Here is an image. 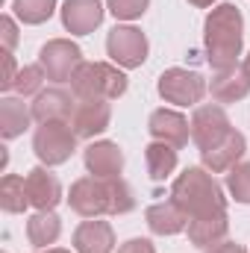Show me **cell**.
Returning <instances> with one entry per match:
<instances>
[{
  "instance_id": "obj_11",
  "label": "cell",
  "mask_w": 250,
  "mask_h": 253,
  "mask_svg": "<svg viewBox=\"0 0 250 253\" xmlns=\"http://www.w3.org/2000/svg\"><path fill=\"white\" fill-rule=\"evenodd\" d=\"M27 197H30V206H36V212H53L56 203L62 200V183L59 177L47 168V165H39L33 168L27 177Z\"/></svg>"
},
{
  "instance_id": "obj_19",
  "label": "cell",
  "mask_w": 250,
  "mask_h": 253,
  "mask_svg": "<svg viewBox=\"0 0 250 253\" xmlns=\"http://www.w3.org/2000/svg\"><path fill=\"white\" fill-rule=\"evenodd\" d=\"M144 218H147L150 233H156V236H177V233L188 230V215L174 200H162V203L147 206Z\"/></svg>"
},
{
  "instance_id": "obj_28",
  "label": "cell",
  "mask_w": 250,
  "mask_h": 253,
  "mask_svg": "<svg viewBox=\"0 0 250 253\" xmlns=\"http://www.w3.org/2000/svg\"><path fill=\"white\" fill-rule=\"evenodd\" d=\"M109 189H112V212L109 215H126L135 209V194L129 189V183L118 177V180H109Z\"/></svg>"
},
{
  "instance_id": "obj_35",
  "label": "cell",
  "mask_w": 250,
  "mask_h": 253,
  "mask_svg": "<svg viewBox=\"0 0 250 253\" xmlns=\"http://www.w3.org/2000/svg\"><path fill=\"white\" fill-rule=\"evenodd\" d=\"M242 68H245V74H248V77H250V53H248V56H245V65H242Z\"/></svg>"
},
{
  "instance_id": "obj_36",
  "label": "cell",
  "mask_w": 250,
  "mask_h": 253,
  "mask_svg": "<svg viewBox=\"0 0 250 253\" xmlns=\"http://www.w3.org/2000/svg\"><path fill=\"white\" fill-rule=\"evenodd\" d=\"M42 253H71V251H62V248H47V251H42Z\"/></svg>"
},
{
  "instance_id": "obj_4",
  "label": "cell",
  "mask_w": 250,
  "mask_h": 253,
  "mask_svg": "<svg viewBox=\"0 0 250 253\" xmlns=\"http://www.w3.org/2000/svg\"><path fill=\"white\" fill-rule=\"evenodd\" d=\"M33 150L39 156L42 165L53 168V165H62L74 156L77 150V132L71 121H47V124H39L33 132Z\"/></svg>"
},
{
  "instance_id": "obj_22",
  "label": "cell",
  "mask_w": 250,
  "mask_h": 253,
  "mask_svg": "<svg viewBox=\"0 0 250 253\" xmlns=\"http://www.w3.org/2000/svg\"><path fill=\"white\" fill-rule=\"evenodd\" d=\"M59 236H62V221L56 212H36L27 221V239L39 251H47L50 245H56Z\"/></svg>"
},
{
  "instance_id": "obj_30",
  "label": "cell",
  "mask_w": 250,
  "mask_h": 253,
  "mask_svg": "<svg viewBox=\"0 0 250 253\" xmlns=\"http://www.w3.org/2000/svg\"><path fill=\"white\" fill-rule=\"evenodd\" d=\"M0 44H3V53H12L18 44V24L9 15L0 18Z\"/></svg>"
},
{
  "instance_id": "obj_14",
  "label": "cell",
  "mask_w": 250,
  "mask_h": 253,
  "mask_svg": "<svg viewBox=\"0 0 250 253\" xmlns=\"http://www.w3.org/2000/svg\"><path fill=\"white\" fill-rule=\"evenodd\" d=\"M77 94L74 91H65L59 85H53V88H42L39 94H36V100H33V118L39 121V124H47V121H71V115H74V109H77V100H74Z\"/></svg>"
},
{
  "instance_id": "obj_15",
  "label": "cell",
  "mask_w": 250,
  "mask_h": 253,
  "mask_svg": "<svg viewBox=\"0 0 250 253\" xmlns=\"http://www.w3.org/2000/svg\"><path fill=\"white\" fill-rule=\"evenodd\" d=\"M62 24L71 36H88L103 24V3L100 0H65L62 3Z\"/></svg>"
},
{
  "instance_id": "obj_12",
  "label": "cell",
  "mask_w": 250,
  "mask_h": 253,
  "mask_svg": "<svg viewBox=\"0 0 250 253\" xmlns=\"http://www.w3.org/2000/svg\"><path fill=\"white\" fill-rule=\"evenodd\" d=\"M109 121H112V106H109V100H100V97L77 100V109L71 115V126H74L77 138H94V135L106 132Z\"/></svg>"
},
{
  "instance_id": "obj_23",
  "label": "cell",
  "mask_w": 250,
  "mask_h": 253,
  "mask_svg": "<svg viewBox=\"0 0 250 253\" xmlns=\"http://www.w3.org/2000/svg\"><path fill=\"white\" fill-rule=\"evenodd\" d=\"M144 159H147V174H150V180L162 183V180H168V177L174 174V168H177V147H171V144H165V141H150V144L144 147Z\"/></svg>"
},
{
  "instance_id": "obj_26",
  "label": "cell",
  "mask_w": 250,
  "mask_h": 253,
  "mask_svg": "<svg viewBox=\"0 0 250 253\" xmlns=\"http://www.w3.org/2000/svg\"><path fill=\"white\" fill-rule=\"evenodd\" d=\"M47 80V74H44V68L42 65H27V68H21L18 71V80H15V91H18V97H30V94H39L42 91V83Z\"/></svg>"
},
{
  "instance_id": "obj_10",
  "label": "cell",
  "mask_w": 250,
  "mask_h": 253,
  "mask_svg": "<svg viewBox=\"0 0 250 253\" xmlns=\"http://www.w3.org/2000/svg\"><path fill=\"white\" fill-rule=\"evenodd\" d=\"M147 132L153 141H165L180 150L191 138V121H186V115H180L177 109H156L147 118Z\"/></svg>"
},
{
  "instance_id": "obj_2",
  "label": "cell",
  "mask_w": 250,
  "mask_h": 253,
  "mask_svg": "<svg viewBox=\"0 0 250 253\" xmlns=\"http://www.w3.org/2000/svg\"><path fill=\"white\" fill-rule=\"evenodd\" d=\"M171 200L186 212L188 221L215 215V212H227L224 189L206 168H186L171 186Z\"/></svg>"
},
{
  "instance_id": "obj_21",
  "label": "cell",
  "mask_w": 250,
  "mask_h": 253,
  "mask_svg": "<svg viewBox=\"0 0 250 253\" xmlns=\"http://www.w3.org/2000/svg\"><path fill=\"white\" fill-rule=\"evenodd\" d=\"M33 121H36L33 109H27L24 97H3L0 100V135L6 141L24 135V129H30Z\"/></svg>"
},
{
  "instance_id": "obj_24",
  "label": "cell",
  "mask_w": 250,
  "mask_h": 253,
  "mask_svg": "<svg viewBox=\"0 0 250 253\" xmlns=\"http://www.w3.org/2000/svg\"><path fill=\"white\" fill-rule=\"evenodd\" d=\"M0 206L9 215H18V212H24L30 206L24 177H18V174H6L3 177V183H0Z\"/></svg>"
},
{
  "instance_id": "obj_25",
  "label": "cell",
  "mask_w": 250,
  "mask_h": 253,
  "mask_svg": "<svg viewBox=\"0 0 250 253\" xmlns=\"http://www.w3.org/2000/svg\"><path fill=\"white\" fill-rule=\"evenodd\" d=\"M12 9H15L18 21L36 27V24H44L56 12V0H12Z\"/></svg>"
},
{
  "instance_id": "obj_17",
  "label": "cell",
  "mask_w": 250,
  "mask_h": 253,
  "mask_svg": "<svg viewBox=\"0 0 250 253\" xmlns=\"http://www.w3.org/2000/svg\"><path fill=\"white\" fill-rule=\"evenodd\" d=\"M74 251L77 253H115V233L109 221L85 218L74 230Z\"/></svg>"
},
{
  "instance_id": "obj_33",
  "label": "cell",
  "mask_w": 250,
  "mask_h": 253,
  "mask_svg": "<svg viewBox=\"0 0 250 253\" xmlns=\"http://www.w3.org/2000/svg\"><path fill=\"white\" fill-rule=\"evenodd\" d=\"M206 253H248L242 245H236V242H221L218 248H209Z\"/></svg>"
},
{
  "instance_id": "obj_27",
  "label": "cell",
  "mask_w": 250,
  "mask_h": 253,
  "mask_svg": "<svg viewBox=\"0 0 250 253\" xmlns=\"http://www.w3.org/2000/svg\"><path fill=\"white\" fill-rule=\"evenodd\" d=\"M227 189L236 197V203H250V162H239L227 174Z\"/></svg>"
},
{
  "instance_id": "obj_29",
  "label": "cell",
  "mask_w": 250,
  "mask_h": 253,
  "mask_svg": "<svg viewBox=\"0 0 250 253\" xmlns=\"http://www.w3.org/2000/svg\"><path fill=\"white\" fill-rule=\"evenodd\" d=\"M106 6L118 21H135L147 12L150 0H106Z\"/></svg>"
},
{
  "instance_id": "obj_8",
  "label": "cell",
  "mask_w": 250,
  "mask_h": 253,
  "mask_svg": "<svg viewBox=\"0 0 250 253\" xmlns=\"http://www.w3.org/2000/svg\"><path fill=\"white\" fill-rule=\"evenodd\" d=\"M39 65L44 68L47 80H53V83H71L74 71L83 65V50L71 39H50L39 50Z\"/></svg>"
},
{
  "instance_id": "obj_1",
  "label": "cell",
  "mask_w": 250,
  "mask_h": 253,
  "mask_svg": "<svg viewBox=\"0 0 250 253\" xmlns=\"http://www.w3.org/2000/svg\"><path fill=\"white\" fill-rule=\"evenodd\" d=\"M203 47H206V62L212 65V71L236 68L242 47H245V18L239 6L221 3L206 15Z\"/></svg>"
},
{
  "instance_id": "obj_32",
  "label": "cell",
  "mask_w": 250,
  "mask_h": 253,
  "mask_svg": "<svg viewBox=\"0 0 250 253\" xmlns=\"http://www.w3.org/2000/svg\"><path fill=\"white\" fill-rule=\"evenodd\" d=\"M118 253H156V248L147 239H129V242H124L118 248Z\"/></svg>"
},
{
  "instance_id": "obj_34",
  "label": "cell",
  "mask_w": 250,
  "mask_h": 253,
  "mask_svg": "<svg viewBox=\"0 0 250 253\" xmlns=\"http://www.w3.org/2000/svg\"><path fill=\"white\" fill-rule=\"evenodd\" d=\"M188 3H191V6H200V9H206V6H212L215 0H188Z\"/></svg>"
},
{
  "instance_id": "obj_31",
  "label": "cell",
  "mask_w": 250,
  "mask_h": 253,
  "mask_svg": "<svg viewBox=\"0 0 250 253\" xmlns=\"http://www.w3.org/2000/svg\"><path fill=\"white\" fill-rule=\"evenodd\" d=\"M3 65H6V71H3L0 88H3V91H12V85H15V80H18V68H15V56H12V53H3Z\"/></svg>"
},
{
  "instance_id": "obj_6",
  "label": "cell",
  "mask_w": 250,
  "mask_h": 253,
  "mask_svg": "<svg viewBox=\"0 0 250 253\" xmlns=\"http://www.w3.org/2000/svg\"><path fill=\"white\" fill-rule=\"evenodd\" d=\"M159 94L174 103V106H194L203 100L206 94V80L197 71H186V68H168L159 77Z\"/></svg>"
},
{
  "instance_id": "obj_9",
  "label": "cell",
  "mask_w": 250,
  "mask_h": 253,
  "mask_svg": "<svg viewBox=\"0 0 250 253\" xmlns=\"http://www.w3.org/2000/svg\"><path fill=\"white\" fill-rule=\"evenodd\" d=\"M230 132H233V124H230L224 106L206 103V106L194 109V115H191V141L200 147V153L212 150L215 144H221Z\"/></svg>"
},
{
  "instance_id": "obj_7",
  "label": "cell",
  "mask_w": 250,
  "mask_h": 253,
  "mask_svg": "<svg viewBox=\"0 0 250 253\" xmlns=\"http://www.w3.org/2000/svg\"><path fill=\"white\" fill-rule=\"evenodd\" d=\"M147 36L138 27H115L106 36V53L118 68H141L147 59Z\"/></svg>"
},
{
  "instance_id": "obj_5",
  "label": "cell",
  "mask_w": 250,
  "mask_h": 253,
  "mask_svg": "<svg viewBox=\"0 0 250 253\" xmlns=\"http://www.w3.org/2000/svg\"><path fill=\"white\" fill-rule=\"evenodd\" d=\"M68 203L77 215L83 218H100V215H109L112 212V189H109V180H100V177H80L71 191H68Z\"/></svg>"
},
{
  "instance_id": "obj_3",
  "label": "cell",
  "mask_w": 250,
  "mask_h": 253,
  "mask_svg": "<svg viewBox=\"0 0 250 253\" xmlns=\"http://www.w3.org/2000/svg\"><path fill=\"white\" fill-rule=\"evenodd\" d=\"M71 91L77 100H115L126 91V74L109 62H83L71 77Z\"/></svg>"
},
{
  "instance_id": "obj_13",
  "label": "cell",
  "mask_w": 250,
  "mask_h": 253,
  "mask_svg": "<svg viewBox=\"0 0 250 253\" xmlns=\"http://www.w3.org/2000/svg\"><path fill=\"white\" fill-rule=\"evenodd\" d=\"M83 162L91 177L100 180H118L124 171V150L115 141H91L83 150Z\"/></svg>"
},
{
  "instance_id": "obj_20",
  "label": "cell",
  "mask_w": 250,
  "mask_h": 253,
  "mask_svg": "<svg viewBox=\"0 0 250 253\" xmlns=\"http://www.w3.org/2000/svg\"><path fill=\"white\" fill-rule=\"evenodd\" d=\"M212 97L218 103H239L250 94V77L245 74V68H224V71H215L212 77Z\"/></svg>"
},
{
  "instance_id": "obj_18",
  "label": "cell",
  "mask_w": 250,
  "mask_h": 253,
  "mask_svg": "<svg viewBox=\"0 0 250 253\" xmlns=\"http://www.w3.org/2000/svg\"><path fill=\"white\" fill-rule=\"evenodd\" d=\"M227 233H230V218L227 212H215V215H203V218H194L188 221V242L194 248H218L221 242H227Z\"/></svg>"
},
{
  "instance_id": "obj_16",
  "label": "cell",
  "mask_w": 250,
  "mask_h": 253,
  "mask_svg": "<svg viewBox=\"0 0 250 253\" xmlns=\"http://www.w3.org/2000/svg\"><path fill=\"white\" fill-rule=\"evenodd\" d=\"M245 150H248V138L239 129H233L221 144H215L212 150H203L200 153V162H203V168L209 174H230L242 162Z\"/></svg>"
}]
</instances>
